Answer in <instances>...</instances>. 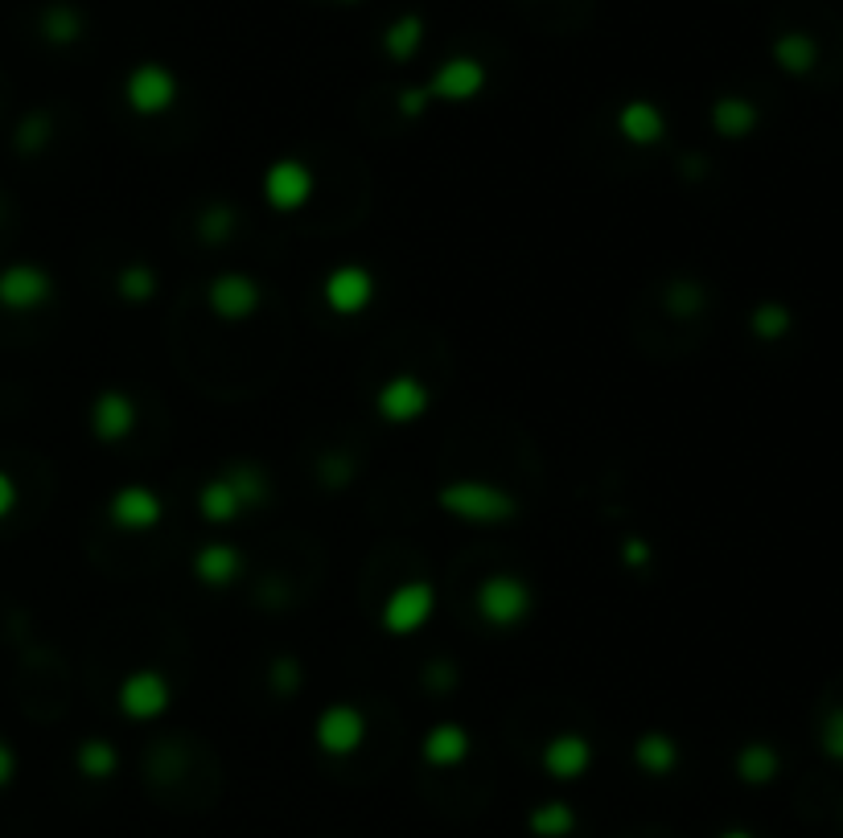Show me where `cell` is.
Masks as SVG:
<instances>
[{"mask_svg": "<svg viewBox=\"0 0 843 838\" xmlns=\"http://www.w3.org/2000/svg\"><path fill=\"white\" fill-rule=\"evenodd\" d=\"M436 501H440V510H449L453 518L474 522V527L510 522L518 510V501L506 489L490 486V481H449V486H440Z\"/></svg>", "mask_w": 843, "mask_h": 838, "instance_id": "obj_1", "label": "cell"}, {"mask_svg": "<svg viewBox=\"0 0 843 838\" xmlns=\"http://www.w3.org/2000/svg\"><path fill=\"white\" fill-rule=\"evenodd\" d=\"M477 612L486 625L510 629V625L527 621L530 612V588L518 576H486L477 588Z\"/></svg>", "mask_w": 843, "mask_h": 838, "instance_id": "obj_2", "label": "cell"}, {"mask_svg": "<svg viewBox=\"0 0 843 838\" xmlns=\"http://www.w3.org/2000/svg\"><path fill=\"white\" fill-rule=\"evenodd\" d=\"M433 609H436L433 583H424V580L399 583V588L383 600V629L391 637H408L416 634L420 625H428Z\"/></svg>", "mask_w": 843, "mask_h": 838, "instance_id": "obj_3", "label": "cell"}, {"mask_svg": "<svg viewBox=\"0 0 843 838\" xmlns=\"http://www.w3.org/2000/svg\"><path fill=\"white\" fill-rule=\"evenodd\" d=\"M314 736L326 757H350L354 748H363V740H367V716L350 704H338L321 711Z\"/></svg>", "mask_w": 843, "mask_h": 838, "instance_id": "obj_4", "label": "cell"}, {"mask_svg": "<svg viewBox=\"0 0 843 838\" xmlns=\"http://www.w3.org/2000/svg\"><path fill=\"white\" fill-rule=\"evenodd\" d=\"M123 96H128L132 111H140V116H161L165 108H173L177 79L165 67H157V62H145V67H137L128 74Z\"/></svg>", "mask_w": 843, "mask_h": 838, "instance_id": "obj_5", "label": "cell"}, {"mask_svg": "<svg viewBox=\"0 0 843 838\" xmlns=\"http://www.w3.org/2000/svg\"><path fill=\"white\" fill-rule=\"evenodd\" d=\"M375 407L387 423H411L428 411V387H424L416 375H395L379 387L375 395Z\"/></svg>", "mask_w": 843, "mask_h": 838, "instance_id": "obj_6", "label": "cell"}, {"mask_svg": "<svg viewBox=\"0 0 843 838\" xmlns=\"http://www.w3.org/2000/svg\"><path fill=\"white\" fill-rule=\"evenodd\" d=\"M120 707L128 719H157L169 707V678L161 670H137L123 678Z\"/></svg>", "mask_w": 843, "mask_h": 838, "instance_id": "obj_7", "label": "cell"}, {"mask_svg": "<svg viewBox=\"0 0 843 838\" xmlns=\"http://www.w3.org/2000/svg\"><path fill=\"white\" fill-rule=\"evenodd\" d=\"M326 305L341 317H354V312H363L375 300V280H370L367 268H358V263H346V268H334L326 276Z\"/></svg>", "mask_w": 843, "mask_h": 838, "instance_id": "obj_8", "label": "cell"}, {"mask_svg": "<svg viewBox=\"0 0 843 838\" xmlns=\"http://www.w3.org/2000/svg\"><path fill=\"white\" fill-rule=\"evenodd\" d=\"M264 198L276 210H300V206L314 198V173L300 161H276L264 173Z\"/></svg>", "mask_w": 843, "mask_h": 838, "instance_id": "obj_9", "label": "cell"}, {"mask_svg": "<svg viewBox=\"0 0 843 838\" xmlns=\"http://www.w3.org/2000/svg\"><path fill=\"white\" fill-rule=\"evenodd\" d=\"M210 309L222 321H247L259 309V288L256 280H247L239 271H227L210 285Z\"/></svg>", "mask_w": 843, "mask_h": 838, "instance_id": "obj_10", "label": "cell"}, {"mask_svg": "<svg viewBox=\"0 0 843 838\" xmlns=\"http://www.w3.org/2000/svg\"><path fill=\"white\" fill-rule=\"evenodd\" d=\"M111 522L120 530H149L161 522V498L145 486H123L108 506Z\"/></svg>", "mask_w": 843, "mask_h": 838, "instance_id": "obj_11", "label": "cell"}, {"mask_svg": "<svg viewBox=\"0 0 843 838\" xmlns=\"http://www.w3.org/2000/svg\"><path fill=\"white\" fill-rule=\"evenodd\" d=\"M486 87V67L474 62V58H453L445 67L436 70L433 87H428V96L436 99H453V103H465V99H474L477 91Z\"/></svg>", "mask_w": 843, "mask_h": 838, "instance_id": "obj_12", "label": "cell"}, {"mask_svg": "<svg viewBox=\"0 0 843 838\" xmlns=\"http://www.w3.org/2000/svg\"><path fill=\"white\" fill-rule=\"evenodd\" d=\"M593 765V744L576 731H564V736H552L544 744V769L559 781H572Z\"/></svg>", "mask_w": 843, "mask_h": 838, "instance_id": "obj_13", "label": "cell"}, {"mask_svg": "<svg viewBox=\"0 0 843 838\" xmlns=\"http://www.w3.org/2000/svg\"><path fill=\"white\" fill-rule=\"evenodd\" d=\"M91 428H96L99 440H123V436L137 428V407L123 391H103L96 399V411H91Z\"/></svg>", "mask_w": 843, "mask_h": 838, "instance_id": "obj_14", "label": "cell"}, {"mask_svg": "<svg viewBox=\"0 0 843 838\" xmlns=\"http://www.w3.org/2000/svg\"><path fill=\"white\" fill-rule=\"evenodd\" d=\"M50 297V280L38 268H9L0 276V300L9 309H33Z\"/></svg>", "mask_w": 843, "mask_h": 838, "instance_id": "obj_15", "label": "cell"}, {"mask_svg": "<svg viewBox=\"0 0 843 838\" xmlns=\"http://www.w3.org/2000/svg\"><path fill=\"white\" fill-rule=\"evenodd\" d=\"M617 132L626 136V140H634V144H654V140H663L667 123H663V111L654 108V103L634 99V103H626L622 116H617Z\"/></svg>", "mask_w": 843, "mask_h": 838, "instance_id": "obj_16", "label": "cell"}, {"mask_svg": "<svg viewBox=\"0 0 843 838\" xmlns=\"http://www.w3.org/2000/svg\"><path fill=\"white\" fill-rule=\"evenodd\" d=\"M469 757V736L457 724H440L424 736V760L436 765V769H449V765H462Z\"/></svg>", "mask_w": 843, "mask_h": 838, "instance_id": "obj_17", "label": "cell"}, {"mask_svg": "<svg viewBox=\"0 0 843 838\" xmlns=\"http://www.w3.org/2000/svg\"><path fill=\"white\" fill-rule=\"evenodd\" d=\"M198 506H202V518L206 522H235L239 510H244V498H239V489L227 481V473L215 477V481H206L202 493H198Z\"/></svg>", "mask_w": 843, "mask_h": 838, "instance_id": "obj_18", "label": "cell"}, {"mask_svg": "<svg viewBox=\"0 0 843 838\" xmlns=\"http://www.w3.org/2000/svg\"><path fill=\"white\" fill-rule=\"evenodd\" d=\"M194 571H198V580L210 583V588H227V583L239 576V551L227 547V542H210V547L194 559Z\"/></svg>", "mask_w": 843, "mask_h": 838, "instance_id": "obj_19", "label": "cell"}, {"mask_svg": "<svg viewBox=\"0 0 843 838\" xmlns=\"http://www.w3.org/2000/svg\"><path fill=\"white\" fill-rule=\"evenodd\" d=\"M634 757H638V765L646 772H671V769H675V760H680V748H675V740H671V736H663V731H651V736H642V740H638Z\"/></svg>", "mask_w": 843, "mask_h": 838, "instance_id": "obj_20", "label": "cell"}, {"mask_svg": "<svg viewBox=\"0 0 843 838\" xmlns=\"http://www.w3.org/2000/svg\"><path fill=\"white\" fill-rule=\"evenodd\" d=\"M736 772H741V777H745L748 785L774 781V772H777V752L770 748V744H748V748H741V757H736Z\"/></svg>", "mask_w": 843, "mask_h": 838, "instance_id": "obj_21", "label": "cell"}, {"mask_svg": "<svg viewBox=\"0 0 843 838\" xmlns=\"http://www.w3.org/2000/svg\"><path fill=\"white\" fill-rule=\"evenodd\" d=\"M712 123H716V132L721 136H745V132H753L757 111L748 108L745 99H721V103L712 108Z\"/></svg>", "mask_w": 843, "mask_h": 838, "instance_id": "obj_22", "label": "cell"}, {"mask_svg": "<svg viewBox=\"0 0 843 838\" xmlns=\"http://www.w3.org/2000/svg\"><path fill=\"white\" fill-rule=\"evenodd\" d=\"M576 826V814L564 806V801H547L539 810L530 814V830L539 838H564Z\"/></svg>", "mask_w": 843, "mask_h": 838, "instance_id": "obj_23", "label": "cell"}, {"mask_svg": "<svg viewBox=\"0 0 843 838\" xmlns=\"http://www.w3.org/2000/svg\"><path fill=\"white\" fill-rule=\"evenodd\" d=\"M116 765H120V757H116V748H111L108 740H87L79 748V769L87 772V777H111L116 772Z\"/></svg>", "mask_w": 843, "mask_h": 838, "instance_id": "obj_24", "label": "cell"}, {"mask_svg": "<svg viewBox=\"0 0 843 838\" xmlns=\"http://www.w3.org/2000/svg\"><path fill=\"white\" fill-rule=\"evenodd\" d=\"M420 38H424V26H420V17H404L399 26H391L387 29V38H383V46H387V54L391 58H411V50L420 46Z\"/></svg>", "mask_w": 843, "mask_h": 838, "instance_id": "obj_25", "label": "cell"}, {"mask_svg": "<svg viewBox=\"0 0 843 838\" xmlns=\"http://www.w3.org/2000/svg\"><path fill=\"white\" fill-rule=\"evenodd\" d=\"M774 54H777V62H782L786 70H794V74H803V70L815 67V46H811L806 38H799V33H790V38L777 41Z\"/></svg>", "mask_w": 843, "mask_h": 838, "instance_id": "obj_26", "label": "cell"}, {"mask_svg": "<svg viewBox=\"0 0 843 838\" xmlns=\"http://www.w3.org/2000/svg\"><path fill=\"white\" fill-rule=\"evenodd\" d=\"M748 329H753L757 338L774 341V338H782V333L790 329V312L782 309V305H762V309L753 312V321H748Z\"/></svg>", "mask_w": 843, "mask_h": 838, "instance_id": "obj_27", "label": "cell"}, {"mask_svg": "<svg viewBox=\"0 0 843 838\" xmlns=\"http://www.w3.org/2000/svg\"><path fill=\"white\" fill-rule=\"evenodd\" d=\"M227 481H231V486L239 489V498H244V506H251V501H264V498H268V481H264V473H259V469H251V465H235L231 473H227Z\"/></svg>", "mask_w": 843, "mask_h": 838, "instance_id": "obj_28", "label": "cell"}, {"mask_svg": "<svg viewBox=\"0 0 843 838\" xmlns=\"http://www.w3.org/2000/svg\"><path fill=\"white\" fill-rule=\"evenodd\" d=\"M116 288H120L123 300H149L152 288H157V276H152L149 268H123Z\"/></svg>", "mask_w": 843, "mask_h": 838, "instance_id": "obj_29", "label": "cell"}, {"mask_svg": "<svg viewBox=\"0 0 843 838\" xmlns=\"http://www.w3.org/2000/svg\"><path fill=\"white\" fill-rule=\"evenodd\" d=\"M231 227H235V210L231 206H210L206 210V218H202V239L206 243H218V239H227L231 235Z\"/></svg>", "mask_w": 843, "mask_h": 838, "instance_id": "obj_30", "label": "cell"}, {"mask_svg": "<svg viewBox=\"0 0 843 838\" xmlns=\"http://www.w3.org/2000/svg\"><path fill=\"white\" fill-rule=\"evenodd\" d=\"M823 752L843 760V711H831V716L823 719Z\"/></svg>", "mask_w": 843, "mask_h": 838, "instance_id": "obj_31", "label": "cell"}, {"mask_svg": "<svg viewBox=\"0 0 843 838\" xmlns=\"http://www.w3.org/2000/svg\"><path fill=\"white\" fill-rule=\"evenodd\" d=\"M46 33L50 38H58V41H67V38H75L79 33V21L70 13H50V21H46Z\"/></svg>", "mask_w": 843, "mask_h": 838, "instance_id": "obj_32", "label": "cell"}, {"mask_svg": "<svg viewBox=\"0 0 843 838\" xmlns=\"http://www.w3.org/2000/svg\"><path fill=\"white\" fill-rule=\"evenodd\" d=\"M622 559H626L629 568H642V563H651V547H646L642 539H629L626 551H622Z\"/></svg>", "mask_w": 843, "mask_h": 838, "instance_id": "obj_33", "label": "cell"}, {"mask_svg": "<svg viewBox=\"0 0 843 838\" xmlns=\"http://www.w3.org/2000/svg\"><path fill=\"white\" fill-rule=\"evenodd\" d=\"M680 288H683V292H675V300H671V305H675V309H683V312H692L695 305L704 300V292H700L695 285H680Z\"/></svg>", "mask_w": 843, "mask_h": 838, "instance_id": "obj_34", "label": "cell"}, {"mask_svg": "<svg viewBox=\"0 0 843 838\" xmlns=\"http://www.w3.org/2000/svg\"><path fill=\"white\" fill-rule=\"evenodd\" d=\"M292 687H297V666L276 662V690H292Z\"/></svg>", "mask_w": 843, "mask_h": 838, "instance_id": "obj_35", "label": "cell"}, {"mask_svg": "<svg viewBox=\"0 0 843 838\" xmlns=\"http://www.w3.org/2000/svg\"><path fill=\"white\" fill-rule=\"evenodd\" d=\"M17 501V489H13V481L9 477L0 473V515H9V506Z\"/></svg>", "mask_w": 843, "mask_h": 838, "instance_id": "obj_36", "label": "cell"}, {"mask_svg": "<svg viewBox=\"0 0 843 838\" xmlns=\"http://www.w3.org/2000/svg\"><path fill=\"white\" fill-rule=\"evenodd\" d=\"M424 103H428V96H424V91H408V96L399 99V108L408 111V116H416V111H424Z\"/></svg>", "mask_w": 843, "mask_h": 838, "instance_id": "obj_37", "label": "cell"}, {"mask_svg": "<svg viewBox=\"0 0 843 838\" xmlns=\"http://www.w3.org/2000/svg\"><path fill=\"white\" fill-rule=\"evenodd\" d=\"M13 769H17V765H13V752H9L4 744H0V785H9V777H13Z\"/></svg>", "mask_w": 843, "mask_h": 838, "instance_id": "obj_38", "label": "cell"}, {"mask_svg": "<svg viewBox=\"0 0 843 838\" xmlns=\"http://www.w3.org/2000/svg\"><path fill=\"white\" fill-rule=\"evenodd\" d=\"M721 838H753V835H745V830H728V835H721Z\"/></svg>", "mask_w": 843, "mask_h": 838, "instance_id": "obj_39", "label": "cell"}]
</instances>
